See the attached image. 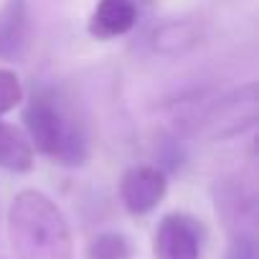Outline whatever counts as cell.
<instances>
[{
    "mask_svg": "<svg viewBox=\"0 0 259 259\" xmlns=\"http://www.w3.org/2000/svg\"><path fill=\"white\" fill-rule=\"evenodd\" d=\"M26 138L31 148L59 165H84L89 158V143L81 124L54 99V97H33L23 109Z\"/></svg>",
    "mask_w": 259,
    "mask_h": 259,
    "instance_id": "obj_2",
    "label": "cell"
},
{
    "mask_svg": "<svg viewBox=\"0 0 259 259\" xmlns=\"http://www.w3.org/2000/svg\"><path fill=\"white\" fill-rule=\"evenodd\" d=\"M0 168L28 173L33 168V148L23 130L0 119Z\"/></svg>",
    "mask_w": 259,
    "mask_h": 259,
    "instance_id": "obj_8",
    "label": "cell"
},
{
    "mask_svg": "<svg viewBox=\"0 0 259 259\" xmlns=\"http://www.w3.org/2000/svg\"><path fill=\"white\" fill-rule=\"evenodd\" d=\"M254 122H256V84H246L244 89H236L208 107L201 122L203 124L201 133L221 140L244 133Z\"/></svg>",
    "mask_w": 259,
    "mask_h": 259,
    "instance_id": "obj_3",
    "label": "cell"
},
{
    "mask_svg": "<svg viewBox=\"0 0 259 259\" xmlns=\"http://www.w3.org/2000/svg\"><path fill=\"white\" fill-rule=\"evenodd\" d=\"M31 44L28 11L23 0H8L0 8V59H21Z\"/></svg>",
    "mask_w": 259,
    "mask_h": 259,
    "instance_id": "obj_6",
    "label": "cell"
},
{
    "mask_svg": "<svg viewBox=\"0 0 259 259\" xmlns=\"http://www.w3.org/2000/svg\"><path fill=\"white\" fill-rule=\"evenodd\" d=\"M135 244L122 231H102L89 239L84 259H133Z\"/></svg>",
    "mask_w": 259,
    "mask_h": 259,
    "instance_id": "obj_9",
    "label": "cell"
},
{
    "mask_svg": "<svg viewBox=\"0 0 259 259\" xmlns=\"http://www.w3.org/2000/svg\"><path fill=\"white\" fill-rule=\"evenodd\" d=\"M8 239L18 259H74L71 229L41 191H21L8 208Z\"/></svg>",
    "mask_w": 259,
    "mask_h": 259,
    "instance_id": "obj_1",
    "label": "cell"
},
{
    "mask_svg": "<svg viewBox=\"0 0 259 259\" xmlns=\"http://www.w3.org/2000/svg\"><path fill=\"white\" fill-rule=\"evenodd\" d=\"M155 259H201V226L186 213L160 219L153 236Z\"/></svg>",
    "mask_w": 259,
    "mask_h": 259,
    "instance_id": "obj_5",
    "label": "cell"
},
{
    "mask_svg": "<svg viewBox=\"0 0 259 259\" xmlns=\"http://www.w3.org/2000/svg\"><path fill=\"white\" fill-rule=\"evenodd\" d=\"M23 102V87L16 71L0 69V117L13 112Z\"/></svg>",
    "mask_w": 259,
    "mask_h": 259,
    "instance_id": "obj_10",
    "label": "cell"
},
{
    "mask_svg": "<svg viewBox=\"0 0 259 259\" xmlns=\"http://www.w3.org/2000/svg\"><path fill=\"white\" fill-rule=\"evenodd\" d=\"M226 259H256L254 254V241L249 236H236L226 251Z\"/></svg>",
    "mask_w": 259,
    "mask_h": 259,
    "instance_id": "obj_11",
    "label": "cell"
},
{
    "mask_svg": "<svg viewBox=\"0 0 259 259\" xmlns=\"http://www.w3.org/2000/svg\"><path fill=\"white\" fill-rule=\"evenodd\" d=\"M165 193H168V178L155 165H135L124 170L119 181V198L133 216H145L153 208H158Z\"/></svg>",
    "mask_w": 259,
    "mask_h": 259,
    "instance_id": "obj_4",
    "label": "cell"
},
{
    "mask_svg": "<svg viewBox=\"0 0 259 259\" xmlns=\"http://www.w3.org/2000/svg\"><path fill=\"white\" fill-rule=\"evenodd\" d=\"M135 21H138L135 0H99L87 28L94 38H117L133 28Z\"/></svg>",
    "mask_w": 259,
    "mask_h": 259,
    "instance_id": "obj_7",
    "label": "cell"
}]
</instances>
